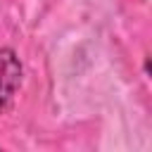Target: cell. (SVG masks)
Returning <instances> with one entry per match:
<instances>
[{"label": "cell", "instance_id": "obj_1", "mask_svg": "<svg viewBox=\"0 0 152 152\" xmlns=\"http://www.w3.org/2000/svg\"><path fill=\"white\" fill-rule=\"evenodd\" d=\"M24 66L12 48H0V114H5L21 86Z\"/></svg>", "mask_w": 152, "mask_h": 152}]
</instances>
